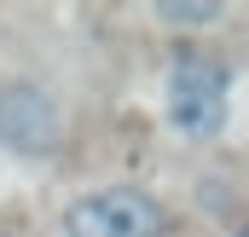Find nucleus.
I'll use <instances>...</instances> for the list:
<instances>
[{
    "mask_svg": "<svg viewBox=\"0 0 249 237\" xmlns=\"http://www.w3.org/2000/svg\"><path fill=\"white\" fill-rule=\"evenodd\" d=\"M157 17H162V23H174V29H197V23H220V17H226V6H214V0H162V6H157Z\"/></svg>",
    "mask_w": 249,
    "mask_h": 237,
    "instance_id": "20e7f679",
    "label": "nucleus"
},
{
    "mask_svg": "<svg viewBox=\"0 0 249 237\" xmlns=\"http://www.w3.org/2000/svg\"><path fill=\"white\" fill-rule=\"evenodd\" d=\"M226 110H232V69L197 41L174 47V58H168V121H174V133L191 145L220 139Z\"/></svg>",
    "mask_w": 249,
    "mask_h": 237,
    "instance_id": "f257e3e1",
    "label": "nucleus"
},
{
    "mask_svg": "<svg viewBox=\"0 0 249 237\" xmlns=\"http://www.w3.org/2000/svg\"><path fill=\"white\" fill-rule=\"evenodd\" d=\"M64 237H174V208L151 185H93L64 203Z\"/></svg>",
    "mask_w": 249,
    "mask_h": 237,
    "instance_id": "7ed1b4c3",
    "label": "nucleus"
},
{
    "mask_svg": "<svg viewBox=\"0 0 249 237\" xmlns=\"http://www.w3.org/2000/svg\"><path fill=\"white\" fill-rule=\"evenodd\" d=\"M70 145V110L41 75H0V151L18 162H53Z\"/></svg>",
    "mask_w": 249,
    "mask_h": 237,
    "instance_id": "f03ea898",
    "label": "nucleus"
},
{
    "mask_svg": "<svg viewBox=\"0 0 249 237\" xmlns=\"http://www.w3.org/2000/svg\"><path fill=\"white\" fill-rule=\"evenodd\" d=\"M0 237H23V232H18V226H6V220H0Z\"/></svg>",
    "mask_w": 249,
    "mask_h": 237,
    "instance_id": "39448f33",
    "label": "nucleus"
}]
</instances>
